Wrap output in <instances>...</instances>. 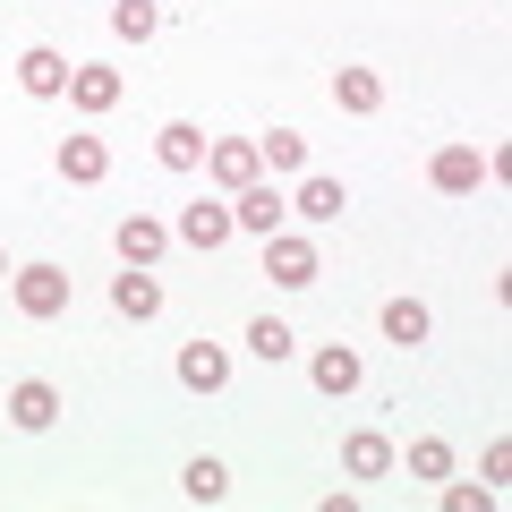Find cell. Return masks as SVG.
<instances>
[{
	"label": "cell",
	"instance_id": "cell-10",
	"mask_svg": "<svg viewBox=\"0 0 512 512\" xmlns=\"http://www.w3.org/2000/svg\"><path fill=\"white\" fill-rule=\"evenodd\" d=\"M180 384L188 393H222V384H231V359H222L214 342H188L180 350Z\"/></svg>",
	"mask_w": 512,
	"mask_h": 512
},
{
	"label": "cell",
	"instance_id": "cell-21",
	"mask_svg": "<svg viewBox=\"0 0 512 512\" xmlns=\"http://www.w3.org/2000/svg\"><path fill=\"white\" fill-rule=\"evenodd\" d=\"M248 350H256L265 367H282V359H291V325H282V316H256V325H248Z\"/></svg>",
	"mask_w": 512,
	"mask_h": 512
},
{
	"label": "cell",
	"instance_id": "cell-1",
	"mask_svg": "<svg viewBox=\"0 0 512 512\" xmlns=\"http://www.w3.org/2000/svg\"><path fill=\"white\" fill-rule=\"evenodd\" d=\"M265 274L282 282V291H308L325 265H316V239H299V231H265Z\"/></svg>",
	"mask_w": 512,
	"mask_h": 512
},
{
	"label": "cell",
	"instance_id": "cell-11",
	"mask_svg": "<svg viewBox=\"0 0 512 512\" xmlns=\"http://www.w3.org/2000/svg\"><path fill=\"white\" fill-rule=\"evenodd\" d=\"M69 103H77V111H111V103H120V69L77 60V69H69Z\"/></svg>",
	"mask_w": 512,
	"mask_h": 512
},
{
	"label": "cell",
	"instance_id": "cell-13",
	"mask_svg": "<svg viewBox=\"0 0 512 512\" xmlns=\"http://www.w3.org/2000/svg\"><path fill=\"white\" fill-rule=\"evenodd\" d=\"M163 248H171V231H163L154 214H128V222H120V256H128V265H154Z\"/></svg>",
	"mask_w": 512,
	"mask_h": 512
},
{
	"label": "cell",
	"instance_id": "cell-18",
	"mask_svg": "<svg viewBox=\"0 0 512 512\" xmlns=\"http://www.w3.org/2000/svg\"><path fill=\"white\" fill-rule=\"evenodd\" d=\"M333 103H342V111H376L384 103V77L376 69H333Z\"/></svg>",
	"mask_w": 512,
	"mask_h": 512
},
{
	"label": "cell",
	"instance_id": "cell-7",
	"mask_svg": "<svg viewBox=\"0 0 512 512\" xmlns=\"http://www.w3.org/2000/svg\"><path fill=\"white\" fill-rule=\"evenodd\" d=\"M111 308H120V316H137V325H146V316L163 308V282H154V265H128V274L111 282Z\"/></svg>",
	"mask_w": 512,
	"mask_h": 512
},
{
	"label": "cell",
	"instance_id": "cell-12",
	"mask_svg": "<svg viewBox=\"0 0 512 512\" xmlns=\"http://www.w3.org/2000/svg\"><path fill=\"white\" fill-rule=\"evenodd\" d=\"M18 86L26 94H69V60H60L52 43H35V52L18 60Z\"/></svg>",
	"mask_w": 512,
	"mask_h": 512
},
{
	"label": "cell",
	"instance_id": "cell-6",
	"mask_svg": "<svg viewBox=\"0 0 512 512\" xmlns=\"http://www.w3.org/2000/svg\"><path fill=\"white\" fill-rule=\"evenodd\" d=\"M231 231H239L231 205H180V222H171V239H188V248H205V256H214Z\"/></svg>",
	"mask_w": 512,
	"mask_h": 512
},
{
	"label": "cell",
	"instance_id": "cell-15",
	"mask_svg": "<svg viewBox=\"0 0 512 512\" xmlns=\"http://www.w3.org/2000/svg\"><path fill=\"white\" fill-rule=\"evenodd\" d=\"M342 470H350V478H384V470H393V444H384L376 427H359V436L342 444Z\"/></svg>",
	"mask_w": 512,
	"mask_h": 512
},
{
	"label": "cell",
	"instance_id": "cell-22",
	"mask_svg": "<svg viewBox=\"0 0 512 512\" xmlns=\"http://www.w3.org/2000/svg\"><path fill=\"white\" fill-rule=\"evenodd\" d=\"M256 154H265L274 171H299L308 163V137H299V128H274V137H256Z\"/></svg>",
	"mask_w": 512,
	"mask_h": 512
},
{
	"label": "cell",
	"instance_id": "cell-4",
	"mask_svg": "<svg viewBox=\"0 0 512 512\" xmlns=\"http://www.w3.org/2000/svg\"><path fill=\"white\" fill-rule=\"evenodd\" d=\"M205 171L239 197L248 180H265V154H256V137H231V146H205Z\"/></svg>",
	"mask_w": 512,
	"mask_h": 512
},
{
	"label": "cell",
	"instance_id": "cell-16",
	"mask_svg": "<svg viewBox=\"0 0 512 512\" xmlns=\"http://www.w3.org/2000/svg\"><path fill=\"white\" fill-rule=\"evenodd\" d=\"M342 180H325V171H316V180H299V197H291V214H308V222H342Z\"/></svg>",
	"mask_w": 512,
	"mask_h": 512
},
{
	"label": "cell",
	"instance_id": "cell-19",
	"mask_svg": "<svg viewBox=\"0 0 512 512\" xmlns=\"http://www.w3.org/2000/svg\"><path fill=\"white\" fill-rule=\"evenodd\" d=\"M384 342H402V350L427 342V308L419 299H384Z\"/></svg>",
	"mask_w": 512,
	"mask_h": 512
},
{
	"label": "cell",
	"instance_id": "cell-24",
	"mask_svg": "<svg viewBox=\"0 0 512 512\" xmlns=\"http://www.w3.org/2000/svg\"><path fill=\"white\" fill-rule=\"evenodd\" d=\"M111 26H120L128 43H146L154 26H163V9H154V0H120V9H111Z\"/></svg>",
	"mask_w": 512,
	"mask_h": 512
},
{
	"label": "cell",
	"instance_id": "cell-20",
	"mask_svg": "<svg viewBox=\"0 0 512 512\" xmlns=\"http://www.w3.org/2000/svg\"><path fill=\"white\" fill-rule=\"evenodd\" d=\"M308 376H316V393H350V384H359V350H342V342H333V350H316V367H308Z\"/></svg>",
	"mask_w": 512,
	"mask_h": 512
},
{
	"label": "cell",
	"instance_id": "cell-5",
	"mask_svg": "<svg viewBox=\"0 0 512 512\" xmlns=\"http://www.w3.org/2000/svg\"><path fill=\"white\" fill-rule=\"evenodd\" d=\"M282 214H291V197H274L265 180H248V188L231 197V222H239V231H256V239H265V231H282Z\"/></svg>",
	"mask_w": 512,
	"mask_h": 512
},
{
	"label": "cell",
	"instance_id": "cell-26",
	"mask_svg": "<svg viewBox=\"0 0 512 512\" xmlns=\"http://www.w3.org/2000/svg\"><path fill=\"white\" fill-rule=\"evenodd\" d=\"M0 274H9V256H0Z\"/></svg>",
	"mask_w": 512,
	"mask_h": 512
},
{
	"label": "cell",
	"instance_id": "cell-3",
	"mask_svg": "<svg viewBox=\"0 0 512 512\" xmlns=\"http://www.w3.org/2000/svg\"><path fill=\"white\" fill-rule=\"evenodd\" d=\"M487 171H495V163H487L478 146H436V163H427V180H436L444 197H470V188L487 180Z\"/></svg>",
	"mask_w": 512,
	"mask_h": 512
},
{
	"label": "cell",
	"instance_id": "cell-23",
	"mask_svg": "<svg viewBox=\"0 0 512 512\" xmlns=\"http://www.w3.org/2000/svg\"><path fill=\"white\" fill-rule=\"evenodd\" d=\"M410 478H453V444H444V436H419V444H410Z\"/></svg>",
	"mask_w": 512,
	"mask_h": 512
},
{
	"label": "cell",
	"instance_id": "cell-9",
	"mask_svg": "<svg viewBox=\"0 0 512 512\" xmlns=\"http://www.w3.org/2000/svg\"><path fill=\"white\" fill-rule=\"evenodd\" d=\"M103 171H111V146H103V137H60V180L94 188Z\"/></svg>",
	"mask_w": 512,
	"mask_h": 512
},
{
	"label": "cell",
	"instance_id": "cell-14",
	"mask_svg": "<svg viewBox=\"0 0 512 512\" xmlns=\"http://www.w3.org/2000/svg\"><path fill=\"white\" fill-rule=\"evenodd\" d=\"M154 154H163L171 171H197V163H205V128H197V120H171L163 137H154Z\"/></svg>",
	"mask_w": 512,
	"mask_h": 512
},
{
	"label": "cell",
	"instance_id": "cell-2",
	"mask_svg": "<svg viewBox=\"0 0 512 512\" xmlns=\"http://www.w3.org/2000/svg\"><path fill=\"white\" fill-rule=\"evenodd\" d=\"M18 308L35 316V325L69 316V274H60V265H18Z\"/></svg>",
	"mask_w": 512,
	"mask_h": 512
},
{
	"label": "cell",
	"instance_id": "cell-17",
	"mask_svg": "<svg viewBox=\"0 0 512 512\" xmlns=\"http://www.w3.org/2000/svg\"><path fill=\"white\" fill-rule=\"evenodd\" d=\"M180 495H188V504H222V495H231V470H222V461H188V470H180Z\"/></svg>",
	"mask_w": 512,
	"mask_h": 512
},
{
	"label": "cell",
	"instance_id": "cell-25",
	"mask_svg": "<svg viewBox=\"0 0 512 512\" xmlns=\"http://www.w3.org/2000/svg\"><path fill=\"white\" fill-rule=\"evenodd\" d=\"M444 504H453V512H487L495 495H487V487H444Z\"/></svg>",
	"mask_w": 512,
	"mask_h": 512
},
{
	"label": "cell",
	"instance_id": "cell-8",
	"mask_svg": "<svg viewBox=\"0 0 512 512\" xmlns=\"http://www.w3.org/2000/svg\"><path fill=\"white\" fill-rule=\"evenodd\" d=\"M9 419H18L26 436H43V427L60 419V393H52V384H43V376H26L18 393H9Z\"/></svg>",
	"mask_w": 512,
	"mask_h": 512
}]
</instances>
